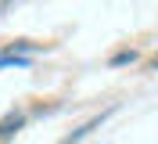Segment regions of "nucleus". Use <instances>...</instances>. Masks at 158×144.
Instances as JSON below:
<instances>
[{"label": "nucleus", "instance_id": "nucleus-1", "mask_svg": "<svg viewBox=\"0 0 158 144\" xmlns=\"http://www.w3.org/2000/svg\"><path fill=\"white\" fill-rule=\"evenodd\" d=\"M22 123H25V115H22V112L4 115V119H0V137H11L15 130H22Z\"/></svg>", "mask_w": 158, "mask_h": 144}, {"label": "nucleus", "instance_id": "nucleus-2", "mask_svg": "<svg viewBox=\"0 0 158 144\" xmlns=\"http://www.w3.org/2000/svg\"><path fill=\"white\" fill-rule=\"evenodd\" d=\"M133 58H137V54H133V50H122V54H115V58H111V61H115V65H122V61H133Z\"/></svg>", "mask_w": 158, "mask_h": 144}, {"label": "nucleus", "instance_id": "nucleus-3", "mask_svg": "<svg viewBox=\"0 0 158 144\" xmlns=\"http://www.w3.org/2000/svg\"><path fill=\"white\" fill-rule=\"evenodd\" d=\"M7 11H11V4H7V0H0V15H7Z\"/></svg>", "mask_w": 158, "mask_h": 144}]
</instances>
